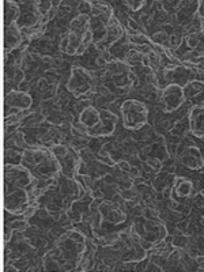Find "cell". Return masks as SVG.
<instances>
[{
	"label": "cell",
	"mask_w": 204,
	"mask_h": 272,
	"mask_svg": "<svg viewBox=\"0 0 204 272\" xmlns=\"http://www.w3.org/2000/svg\"><path fill=\"white\" fill-rule=\"evenodd\" d=\"M27 227V223L25 220H22V222H14L11 223V229L14 230H25Z\"/></svg>",
	"instance_id": "obj_15"
},
{
	"label": "cell",
	"mask_w": 204,
	"mask_h": 272,
	"mask_svg": "<svg viewBox=\"0 0 204 272\" xmlns=\"http://www.w3.org/2000/svg\"><path fill=\"white\" fill-rule=\"evenodd\" d=\"M19 15H21L19 7H18L14 2H9V3H6V7H5L6 27L11 26V25H15V22L19 21Z\"/></svg>",
	"instance_id": "obj_8"
},
{
	"label": "cell",
	"mask_w": 204,
	"mask_h": 272,
	"mask_svg": "<svg viewBox=\"0 0 204 272\" xmlns=\"http://www.w3.org/2000/svg\"><path fill=\"white\" fill-rule=\"evenodd\" d=\"M185 98H193L204 93V82L201 81H189L183 87Z\"/></svg>",
	"instance_id": "obj_9"
},
{
	"label": "cell",
	"mask_w": 204,
	"mask_h": 272,
	"mask_svg": "<svg viewBox=\"0 0 204 272\" xmlns=\"http://www.w3.org/2000/svg\"><path fill=\"white\" fill-rule=\"evenodd\" d=\"M189 126L192 134L197 138H204V106L195 105L189 112Z\"/></svg>",
	"instance_id": "obj_5"
},
{
	"label": "cell",
	"mask_w": 204,
	"mask_h": 272,
	"mask_svg": "<svg viewBox=\"0 0 204 272\" xmlns=\"http://www.w3.org/2000/svg\"><path fill=\"white\" fill-rule=\"evenodd\" d=\"M127 23H128V27H131L132 30H135V31H139L140 30V25L136 21H134L132 18H128V21H127Z\"/></svg>",
	"instance_id": "obj_16"
},
{
	"label": "cell",
	"mask_w": 204,
	"mask_h": 272,
	"mask_svg": "<svg viewBox=\"0 0 204 272\" xmlns=\"http://www.w3.org/2000/svg\"><path fill=\"white\" fill-rule=\"evenodd\" d=\"M181 43H183V38L180 37V35L177 34H173V35H170V40H169V44H170V47L174 48V49H177L180 45H181Z\"/></svg>",
	"instance_id": "obj_14"
},
{
	"label": "cell",
	"mask_w": 204,
	"mask_h": 272,
	"mask_svg": "<svg viewBox=\"0 0 204 272\" xmlns=\"http://www.w3.org/2000/svg\"><path fill=\"white\" fill-rule=\"evenodd\" d=\"M200 35L199 34H189L187 37V45L191 49H196V48L199 47L200 44Z\"/></svg>",
	"instance_id": "obj_10"
},
{
	"label": "cell",
	"mask_w": 204,
	"mask_h": 272,
	"mask_svg": "<svg viewBox=\"0 0 204 272\" xmlns=\"http://www.w3.org/2000/svg\"><path fill=\"white\" fill-rule=\"evenodd\" d=\"M116 166H117V168L124 173H130L131 169H132V166H131L130 162H128V161H124V160H120L118 162H116Z\"/></svg>",
	"instance_id": "obj_13"
},
{
	"label": "cell",
	"mask_w": 204,
	"mask_h": 272,
	"mask_svg": "<svg viewBox=\"0 0 204 272\" xmlns=\"http://www.w3.org/2000/svg\"><path fill=\"white\" fill-rule=\"evenodd\" d=\"M5 35H6L5 44L7 51H13V49H15L17 47H19V44H21L22 40V34L21 30H19V27H18L17 25H11V26L6 27Z\"/></svg>",
	"instance_id": "obj_6"
},
{
	"label": "cell",
	"mask_w": 204,
	"mask_h": 272,
	"mask_svg": "<svg viewBox=\"0 0 204 272\" xmlns=\"http://www.w3.org/2000/svg\"><path fill=\"white\" fill-rule=\"evenodd\" d=\"M162 106L165 112H174L177 110L185 101L183 86H180L178 83H170L164 89L161 94Z\"/></svg>",
	"instance_id": "obj_3"
},
{
	"label": "cell",
	"mask_w": 204,
	"mask_h": 272,
	"mask_svg": "<svg viewBox=\"0 0 204 272\" xmlns=\"http://www.w3.org/2000/svg\"><path fill=\"white\" fill-rule=\"evenodd\" d=\"M93 82H94V79L86 69L75 67V68H72L71 78L67 83V87H68L70 93H72L75 97L79 98V97L92 94L93 91L96 90V86Z\"/></svg>",
	"instance_id": "obj_2"
},
{
	"label": "cell",
	"mask_w": 204,
	"mask_h": 272,
	"mask_svg": "<svg viewBox=\"0 0 204 272\" xmlns=\"http://www.w3.org/2000/svg\"><path fill=\"white\" fill-rule=\"evenodd\" d=\"M147 165L152 170H159V169L162 168L161 160H159V158H155V157H148Z\"/></svg>",
	"instance_id": "obj_11"
},
{
	"label": "cell",
	"mask_w": 204,
	"mask_h": 272,
	"mask_svg": "<svg viewBox=\"0 0 204 272\" xmlns=\"http://www.w3.org/2000/svg\"><path fill=\"white\" fill-rule=\"evenodd\" d=\"M151 41H154L155 45H161V44H164L166 41V34L164 31H156V33L152 34Z\"/></svg>",
	"instance_id": "obj_12"
},
{
	"label": "cell",
	"mask_w": 204,
	"mask_h": 272,
	"mask_svg": "<svg viewBox=\"0 0 204 272\" xmlns=\"http://www.w3.org/2000/svg\"><path fill=\"white\" fill-rule=\"evenodd\" d=\"M173 186L176 193H177L178 196H181V198H188V196H191L192 192H193V182H192L191 180H188V178L177 177L176 178V181H174Z\"/></svg>",
	"instance_id": "obj_7"
},
{
	"label": "cell",
	"mask_w": 204,
	"mask_h": 272,
	"mask_svg": "<svg viewBox=\"0 0 204 272\" xmlns=\"http://www.w3.org/2000/svg\"><path fill=\"white\" fill-rule=\"evenodd\" d=\"M120 110L124 120V127L128 130H140L147 124L148 109L143 102L136 100L126 101Z\"/></svg>",
	"instance_id": "obj_1"
},
{
	"label": "cell",
	"mask_w": 204,
	"mask_h": 272,
	"mask_svg": "<svg viewBox=\"0 0 204 272\" xmlns=\"http://www.w3.org/2000/svg\"><path fill=\"white\" fill-rule=\"evenodd\" d=\"M6 104H7V106L15 108L19 112H22V110H26V109L30 108L33 100H31L30 95L25 91H11L6 95Z\"/></svg>",
	"instance_id": "obj_4"
}]
</instances>
